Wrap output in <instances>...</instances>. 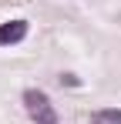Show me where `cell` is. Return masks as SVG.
I'll use <instances>...</instances> for the list:
<instances>
[{
	"instance_id": "277c9868",
	"label": "cell",
	"mask_w": 121,
	"mask_h": 124,
	"mask_svg": "<svg viewBox=\"0 0 121 124\" xmlns=\"http://www.w3.org/2000/svg\"><path fill=\"white\" fill-rule=\"evenodd\" d=\"M60 84H71V87H74V84H78V77H74V74H60Z\"/></svg>"
},
{
	"instance_id": "6da1fadb",
	"label": "cell",
	"mask_w": 121,
	"mask_h": 124,
	"mask_svg": "<svg viewBox=\"0 0 121 124\" xmlns=\"http://www.w3.org/2000/svg\"><path fill=\"white\" fill-rule=\"evenodd\" d=\"M24 107H27L30 121H37V124H57V111H54L51 97H47L44 91H37V87H27V91H24Z\"/></svg>"
},
{
	"instance_id": "7a4b0ae2",
	"label": "cell",
	"mask_w": 121,
	"mask_h": 124,
	"mask_svg": "<svg viewBox=\"0 0 121 124\" xmlns=\"http://www.w3.org/2000/svg\"><path fill=\"white\" fill-rule=\"evenodd\" d=\"M24 37H27V20H10V23H0V47L20 44Z\"/></svg>"
},
{
	"instance_id": "3957f363",
	"label": "cell",
	"mask_w": 121,
	"mask_h": 124,
	"mask_svg": "<svg viewBox=\"0 0 121 124\" xmlns=\"http://www.w3.org/2000/svg\"><path fill=\"white\" fill-rule=\"evenodd\" d=\"M91 124H121V111L118 107H101L91 114Z\"/></svg>"
}]
</instances>
